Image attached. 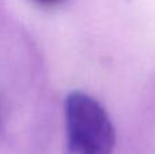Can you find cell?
Returning a JSON list of instances; mask_svg holds the SVG:
<instances>
[{
    "instance_id": "cell-2",
    "label": "cell",
    "mask_w": 155,
    "mask_h": 154,
    "mask_svg": "<svg viewBox=\"0 0 155 154\" xmlns=\"http://www.w3.org/2000/svg\"><path fill=\"white\" fill-rule=\"evenodd\" d=\"M34 2H37V3H40V4H42V5H57V4H60V3H63L64 0H34Z\"/></svg>"
},
{
    "instance_id": "cell-1",
    "label": "cell",
    "mask_w": 155,
    "mask_h": 154,
    "mask_svg": "<svg viewBox=\"0 0 155 154\" xmlns=\"http://www.w3.org/2000/svg\"><path fill=\"white\" fill-rule=\"evenodd\" d=\"M67 142L71 154H112L114 127L104 106L91 95L72 92L64 104Z\"/></svg>"
}]
</instances>
